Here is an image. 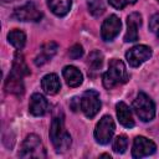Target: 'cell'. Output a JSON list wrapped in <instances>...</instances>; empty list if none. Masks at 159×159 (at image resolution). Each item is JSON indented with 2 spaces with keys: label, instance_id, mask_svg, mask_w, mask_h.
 <instances>
[{
  "label": "cell",
  "instance_id": "obj_1",
  "mask_svg": "<svg viewBox=\"0 0 159 159\" xmlns=\"http://www.w3.org/2000/svg\"><path fill=\"white\" fill-rule=\"evenodd\" d=\"M128 80H129V75L125 70L124 63L118 58L111 60L108 65V71L104 72L102 76L103 86L107 89H111L118 84L125 83Z\"/></svg>",
  "mask_w": 159,
  "mask_h": 159
},
{
  "label": "cell",
  "instance_id": "obj_2",
  "mask_svg": "<svg viewBox=\"0 0 159 159\" xmlns=\"http://www.w3.org/2000/svg\"><path fill=\"white\" fill-rule=\"evenodd\" d=\"M50 139L53 144V148L57 153L66 152L71 145V137L65 129L63 119L60 117H55L51 122L50 127Z\"/></svg>",
  "mask_w": 159,
  "mask_h": 159
},
{
  "label": "cell",
  "instance_id": "obj_3",
  "mask_svg": "<svg viewBox=\"0 0 159 159\" xmlns=\"http://www.w3.org/2000/svg\"><path fill=\"white\" fill-rule=\"evenodd\" d=\"M133 109L143 122H149L155 116V104L144 92H139L137 94L135 99L133 101Z\"/></svg>",
  "mask_w": 159,
  "mask_h": 159
},
{
  "label": "cell",
  "instance_id": "obj_4",
  "mask_svg": "<svg viewBox=\"0 0 159 159\" xmlns=\"http://www.w3.org/2000/svg\"><path fill=\"white\" fill-rule=\"evenodd\" d=\"M19 157L21 158H45L46 150L42 145L40 137L36 134H30L22 142L21 149L19 152Z\"/></svg>",
  "mask_w": 159,
  "mask_h": 159
},
{
  "label": "cell",
  "instance_id": "obj_5",
  "mask_svg": "<svg viewBox=\"0 0 159 159\" xmlns=\"http://www.w3.org/2000/svg\"><path fill=\"white\" fill-rule=\"evenodd\" d=\"M80 108L87 118H93L101 108L99 94L96 91H86L80 99Z\"/></svg>",
  "mask_w": 159,
  "mask_h": 159
},
{
  "label": "cell",
  "instance_id": "obj_6",
  "mask_svg": "<svg viewBox=\"0 0 159 159\" xmlns=\"http://www.w3.org/2000/svg\"><path fill=\"white\" fill-rule=\"evenodd\" d=\"M114 122L111 116H103L94 128V139L99 144H108L114 134Z\"/></svg>",
  "mask_w": 159,
  "mask_h": 159
},
{
  "label": "cell",
  "instance_id": "obj_7",
  "mask_svg": "<svg viewBox=\"0 0 159 159\" xmlns=\"http://www.w3.org/2000/svg\"><path fill=\"white\" fill-rule=\"evenodd\" d=\"M152 57V48L145 45H137L129 48L125 53V58L132 67H138Z\"/></svg>",
  "mask_w": 159,
  "mask_h": 159
},
{
  "label": "cell",
  "instance_id": "obj_8",
  "mask_svg": "<svg viewBox=\"0 0 159 159\" xmlns=\"http://www.w3.org/2000/svg\"><path fill=\"white\" fill-rule=\"evenodd\" d=\"M12 16L19 20V21H31V22H36L40 21L42 17V12L32 4V2H27L22 6H19L14 10Z\"/></svg>",
  "mask_w": 159,
  "mask_h": 159
},
{
  "label": "cell",
  "instance_id": "obj_9",
  "mask_svg": "<svg viewBox=\"0 0 159 159\" xmlns=\"http://www.w3.org/2000/svg\"><path fill=\"white\" fill-rule=\"evenodd\" d=\"M157 149V145L153 140L145 138V137H135L133 142L132 148V155L133 158H143L152 155Z\"/></svg>",
  "mask_w": 159,
  "mask_h": 159
},
{
  "label": "cell",
  "instance_id": "obj_10",
  "mask_svg": "<svg viewBox=\"0 0 159 159\" xmlns=\"http://www.w3.org/2000/svg\"><path fill=\"white\" fill-rule=\"evenodd\" d=\"M120 20L118 19V16L116 15H111L109 17H107L101 27V36L102 40L104 41H112L114 37H117V35L120 31Z\"/></svg>",
  "mask_w": 159,
  "mask_h": 159
},
{
  "label": "cell",
  "instance_id": "obj_11",
  "mask_svg": "<svg viewBox=\"0 0 159 159\" xmlns=\"http://www.w3.org/2000/svg\"><path fill=\"white\" fill-rule=\"evenodd\" d=\"M142 25V16L138 12H132L127 17V32L124 35L125 42H133L138 40V29Z\"/></svg>",
  "mask_w": 159,
  "mask_h": 159
},
{
  "label": "cell",
  "instance_id": "obj_12",
  "mask_svg": "<svg viewBox=\"0 0 159 159\" xmlns=\"http://www.w3.org/2000/svg\"><path fill=\"white\" fill-rule=\"evenodd\" d=\"M47 109H48L47 99L40 93H34L30 98L29 112L35 117H40V116H43L47 112Z\"/></svg>",
  "mask_w": 159,
  "mask_h": 159
},
{
  "label": "cell",
  "instance_id": "obj_13",
  "mask_svg": "<svg viewBox=\"0 0 159 159\" xmlns=\"http://www.w3.org/2000/svg\"><path fill=\"white\" fill-rule=\"evenodd\" d=\"M5 91L7 93H12L16 96H20L24 93V83H22V77L14 73L12 71L5 80Z\"/></svg>",
  "mask_w": 159,
  "mask_h": 159
},
{
  "label": "cell",
  "instance_id": "obj_14",
  "mask_svg": "<svg viewBox=\"0 0 159 159\" xmlns=\"http://www.w3.org/2000/svg\"><path fill=\"white\" fill-rule=\"evenodd\" d=\"M57 48H58V46H57V43L56 42H47V43H45L42 47H41V50H40V52H39V55L35 57V65L36 66H42V65H45L48 60H51L52 57H53V55L57 52Z\"/></svg>",
  "mask_w": 159,
  "mask_h": 159
},
{
  "label": "cell",
  "instance_id": "obj_15",
  "mask_svg": "<svg viewBox=\"0 0 159 159\" xmlns=\"http://www.w3.org/2000/svg\"><path fill=\"white\" fill-rule=\"evenodd\" d=\"M116 111H117V117L119 123L125 127V128H132L134 127V119L132 116V112L129 107L124 102H119L116 104Z\"/></svg>",
  "mask_w": 159,
  "mask_h": 159
},
{
  "label": "cell",
  "instance_id": "obj_16",
  "mask_svg": "<svg viewBox=\"0 0 159 159\" xmlns=\"http://www.w3.org/2000/svg\"><path fill=\"white\" fill-rule=\"evenodd\" d=\"M62 75L63 78L66 80V83L70 87H78L83 81L82 73L75 66H65L62 70Z\"/></svg>",
  "mask_w": 159,
  "mask_h": 159
},
{
  "label": "cell",
  "instance_id": "obj_17",
  "mask_svg": "<svg viewBox=\"0 0 159 159\" xmlns=\"http://www.w3.org/2000/svg\"><path fill=\"white\" fill-rule=\"evenodd\" d=\"M41 87H42L45 93L51 94V96L56 94L61 88V83H60V80H58L57 75L48 73V75L43 76L42 80H41Z\"/></svg>",
  "mask_w": 159,
  "mask_h": 159
},
{
  "label": "cell",
  "instance_id": "obj_18",
  "mask_svg": "<svg viewBox=\"0 0 159 159\" xmlns=\"http://www.w3.org/2000/svg\"><path fill=\"white\" fill-rule=\"evenodd\" d=\"M72 5V0H47V6L56 16H65L68 14Z\"/></svg>",
  "mask_w": 159,
  "mask_h": 159
},
{
  "label": "cell",
  "instance_id": "obj_19",
  "mask_svg": "<svg viewBox=\"0 0 159 159\" xmlns=\"http://www.w3.org/2000/svg\"><path fill=\"white\" fill-rule=\"evenodd\" d=\"M14 73L21 76V77H25L27 75H30V70L24 60V56L20 51H17L14 56V61H12V70H11Z\"/></svg>",
  "mask_w": 159,
  "mask_h": 159
},
{
  "label": "cell",
  "instance_id": "obj_20",
  "mask_svg": "<svg viewBox=\"0 0 159 159\" xmlns=\"http://www.w3.org/2000/svg\"><path fill=\"white\" fill-rule=\"evenodd\" d=\"M7 40L9 42L16 47L17 50H21L24 46H25V42H26V35L21 31V30H11L9 34H7Z\"/></svg>",
  "mask_w": 159,
  "mask_h": 159
},
{
  "label": "cell",
  "instance_id": "obj_21",
  "mask_svg": "<svg viewBox=\"0 0 159 159\" xmlns=\"http://www.w3.org/2000/svg\"><path fill=\"white\" fill-rule=\"evenodd\" d=\"M103 63V55L99 51H92L88 56V66L91 68V71L96 72L102 67Z\"/></svg>",
  "mask_w": 159,
  "mask_h": 159
},
{
  "label": "cell",
  "instance_id": "obj_22",
  "mask_svg": "<svg viewBox=\"0 0 159 159\" xmlns=\"http://www.w3.org/2000/svg\"><path fill=\"white\" fill-rule=\"evenodd\" d=\"M87 6H88L89 14L96 16V17L101 16L104 12V4L102 0H89L87 2Z\"/></svg>",
  "mask_w": 159,
  "mask_h": 159
},
{
  "label": "cell",
  "instance_id": "obj_23",
  "mask_svg": "<svg viewBox=\"0 0 159 159\" xmlns=\"http://www.w3.org/2000/svg\"><path fill=\"white\" fill-rule=\"evenodd\" d=\"M127 147H128V138L125 137V135H118L114 140H113V145H112V148H113V150L116 152V153H118V154H122V153H124L125 152V149H127Z\"/></svg>",
  "mask_w": 159,
  "mask_h": 159
},
{
  "label": "cell",
  "instance_id": "obj_24",
  "mask_svg": "<svg viewBox=\"0 0 159 159\" xmlns=\"http://www.w3.org/2000/svg\"><path fill=\"white\" fill-rule=\"evenodd\" d=\"M108 2H109L113 7H116V9L120 10V9L125 7L127 5L135 4V2H137V0H108Z\"/></svg>",
  "mask_w": 159,
  "mask_h": 159
},
{
  "label": "cell",
  "instance_id": "obj_25",
  "mask_svg": "<svg viewBox=\"0 0 159 159\" xmlns=\"http://www.w3.org/2000/svg\"><path fill=\"white\" fill-rule=\"evenodd\" d=\"M82 55H83V48L81 45H73L68 51V56L72 60H77L80 57H82Z\"/></svg>",
  "mask_w": 159,
  "mask_h": 159
},
{
  "label": "cell",
  "instance_id": "obj_26",
  "mask_svg": "<svg viewBox=\"0 0 159 159\" xmlns=\"http://www.w3.org/2000/svg\"><path fill=\"white\" fill-rule=\"evenodd\" d=\"M149 30L157 32L159 30V14H154L149 20Z\"/></svg>",
  "mask_w": 159,
  "mask_h": 159
},
{
  "label": "cell",
  "instance_id": "obj_27",
  "mask_svg": "<svg viewBox=\"0 0 159 159\" xmlns=\"http://www.w3.org/2000/svg\"><path fill=\"white\" fill-rule=\"evenodd\" d=\"M157 37H158V40H159V30L157 31Z\"/></svg>",
  "mask_w": 159,
  "mask_h": 159
},
{
  "label": "cell",
  "instance_id": "obj_28",
  "mask_svg": "<svg viewBox=\"0 0 159 159\" xmlns=\"http://www.w3.org/2000/svg\"><path fill=\"white\" fill-rule=\"evenodd\" d=\"M158 1H159V0H158Z\"/></svg>",
  "mask_w": 159,
  "mask_h": 159
}]
</instances>
